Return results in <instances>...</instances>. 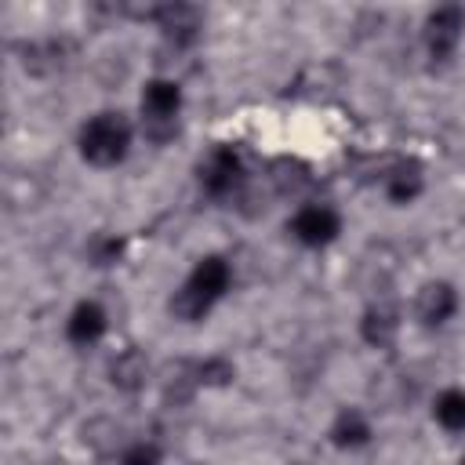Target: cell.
Listing matches in <instances>:
<instances>
[{
	"label": "cell",
	"mask_w": 465,
	"mask_h": 465,
	"mask_svg": "<svg viewBox=\"0 0 465 465\" xmlns=\"http://www.w3.org/2000/svg\"><path fill=\"white\" fill-rule=\"evenodd\" d=\"M229 283H232V269H229V262L218 258V254H207V258H200V262L193 265L185 287L171 298V312L193 323V320H200V316H203V312L229 291Z\"/></svg>",
	"instance_id": "cell-1"
},
{
	"label": "cell",
	"mask_w": 465,
	"mask_h": 465,
	"mask_svg": "<svg viewBox=\"0 0 465 465\" xmlns=\"http://www.w3.org/2000/svg\"><path fill=\"white\" fill-rule=\"evenodd\" d=\"M461 29H465V7L458 4H443L436 7L429 18H425V47L436 62H447L461 40Z\"/></svg>",
	"instance_id": "cell-3"
},
{
	"label": "cell",
	"mask_w": 465,
	"mask_h": 465,
	"mask_svg": "<svg viewBox=\"0 0 465 465\" xmlns=\"http://www.w3.org/2000/svg\"><path fill=\"white\" fill-rule=\"evenodd\" d=\"M229 378H232V363H225V360H207L200 367V381H207V385H225Z\"/></svg>",
	"instance_id": "cell-15"
},
{
	"label": "cell",
	"mask_w": 465,
	"mask_h": 465,
	"mask_svg": "<svg viewBox=\"0 0 465 465\" xmlns=\"http://www.w3.org/2000/svg\"><path fill=\"white\" fill-rule=\"evenodd\" d=\"M454 309H458V291H454L450 283L436 280V283H425V287H421V294H418V316H421L429 327L447 323V320L454 316Z\"/></svg>",
	"instance_id": "cell-8"
},
{
	"label": "cell",
	"mask_w": 465,
	"mask_h": 465,
	"mask_svg": "<svg viewBox=\"0 0 465 465\" xmlns=\"http://www.w3.org/2000/svg\"><path fill=\"white\" fill-rule=\"evenodd\" d=\"M421 167L418 163H400L389 178H385V193L392 203H411L418 193H421Z\"/></svg>",
	"instance_id": "cell-10"
},
{
	"label": "cell",
	"mask_w": 465,
	"mask_h": 465,
	"mask_svg": "<svg viewBox=\"0 0 465 465\" xmlns=\"http://www.w3.org/2000/svg\"><path fill=\"white\" fill-rule=\"evenodd\" d=\"M363 338L371 341V345H389L392 341V334H396V316L389 312V309H371L367 316H363Z\"/></svg>",
	"instance_id": "cell-12"
},
{
	"label": "cell",
	"mask_w": 465,
	"mask_h": 465,
	"mask_svg": "<svg viewBox=\"0 0 465 465\" xmlns=\"http://www.w3.org/2000/svg\"><path fill=\"white\" fill-rule=\"evenodd\" d=\"M331 440H334V447H345V450L363 447L371 440V425H367V418L360 411H341L334 418V425H331Z\"/></svg>",
	"instance_id": "cell-9"
},
{
	"label": "cell",
	"mask_w": 465,
	"mask_h": 465,
	"mask_svg": "<svg viewBox=\"0 0 465 465\" xmlns=\"http://www.w3.org/2000/svg\"><path fill=\"white\" fill-rule=\"evenodd\" d=\"M178 109H182V87L174 80L156 76V80L145 84V91H142V113H145L149 124H167V120L178 116Z\"/></svg>",
	"instance_id": "cell-6"
},
{
	"label": "cell",
	"mask_w": 465,
	"mask_h": 465,
	"mask_svg": "<svg viewBox=\"0 0 465 465\" xmlns=\"http://www.w3.org/2000/svg\"><path fill=\"white\" fill-rule=\"evenodd\" d=\"M131 127L120 113H98L80 127V156L94 167H113L127 156Z\"/></svg>",
	"instance_id": "cell-2"
},
{
	"label": "cell",
	"mask_w": 465,
	"mask_h": 465,
	"mask_svg": "<svg viewBox=\"0 0 465 465\" xmlns=\"http://www.w3.org/2000/svg\"><path fill=\"white\" fill-rule=\"evenodd\" d=\"M120 251H124V243H120L116 236H102V240H94L91 258H94V265H109V262H116Z\"/></svg>",
	"instance_id": "cell-14"
},
{
	"label": "cell",
	"mask_w": 465,
	"mask_h": 465,
	"mask_svg": "<svg viewBox=\"0 0 465 465\" xmlns=\"http://www.w3.org/2000/svg\"><path fill=\"white\" fill-rule=\"evenodd\" d=\"M109 320H105V309L98 302H80L69 320H65V338L76 341V345H94L102 334H105Z\"/></svg>",
	"instance_id": "cell-7"
},
{
	"label": "cell",
	"mask_w": 465,
	"mask_h": 465,
	"mask_svg": "<svg viewBox=\"0 0 465 465\" xmlns=\"http://www.w3.org/2000/svg\"><path fill=\"white\" fill-rule=\"evenodd\" d=\"M240 178H243V163H240V153H236L232 145L211 149V156L200 163V185H203L211 196L229 193Z\"/></svg>",
	"instance_id": "cell-5"
},
{
	"label": "cell",
	"mask_w": 465,
	"mask_h": 465,
	"mask_svg": "<svg viewBox=\"0 0 465 465\" xmlns=\"http://www.w3.org/2000/svg\"><path fill=\"white\" fill-rule=\"evenodd\" d=\"M338 229H341V218H338V211L327 207V203H309V207H302V211L291 218V232H294V240L305 243V247H327V243L338 236Z\"/></svg>",
	"instance_id": "cell-4"
},
{
	"label": "cell",
	"mask_w": 465,
	"mask_h": 465,
	"mask_svg": "<svg viewBox=\"0 0 465 465\" xmlns=\"http://www.w3.org/2000/svg\"><path fill=\"white\" fill-rule=\"evenodd\" d=\"M142 378H145V363H142V356H138V352H124V356L113 363V385L134 389Z\"/></svg>",
	"instance_id": "cell-13"
},
{
	"label": "cell",
	"mask_w": 465,
	"mask_h": 465,
	"mask_svg": "<svg viewBox=\"0 0 465 465\" xmlns=\"http://www.w3.org/2000/svg\"><path fill=\"white\" fill-rule=\"evenodd\" d=\"M120 465H160V450H156L153 443H134V447L120 458Z\"/></svg>",
	"instance_id": "cell-16"
},
{
	"label": "cell",
	"mask_w": 465,
	"mask_h": 465,
	"mask_svg": "<svg viewBox=\"0 0 465 465\" xmlns=\"http://www.w3.org/2000/svg\"><path fill=\"white\" fill-rule=\"evenodd\" d=\"M436 421L450 432H461L465 429V392L461 389H447L436 396V407H432Z\"/></svg>",
	"instance_id": "cell-11"
}]
</instances>
